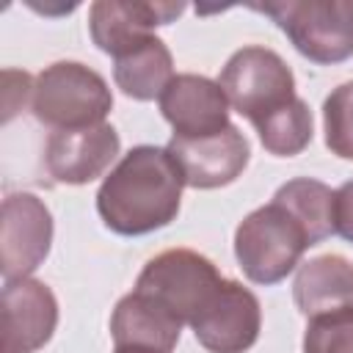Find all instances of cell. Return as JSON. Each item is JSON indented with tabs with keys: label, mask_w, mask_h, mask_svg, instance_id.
<instances>
[{
	"label": "cell",
	"mask_w": 353,
	"mask_h": 353,
	"mask_svg": "<svg viewBox=\"0 0 353 353\" xmlns=\"http://www.w3.org/2000/svg\"><path fill=\"white\" fill-rule=\"evenodd\" d=\"M334 232L353 243V179L334 190Z\"/></svg>",
	"instance_id": "22"
},
{
	"label": "cell",
	"mask_w": 353,
	"mask_h": 353,
	"mask_svg": "<svg viewBox=\"0 0 353 353\" xmlns=\"http://www.w3.org/2000/svg\"><path fill=\"white\" fill-rule=\"evenodd\" d=\"M292 295L298 312L309 320L353 306V262L339 254H323L303 262Z\"/></svg>",
	"instance_id": "15"
},
{
	"label": "cell",
	"mask_w": 353,
	"mask_h": 353,
	"mask_svg": "<svg viewBox=\"0 0 353 353\" xmlns=\"http://www.w3.org/2000/svg\"><path fill=\"white\" fill-rule=\"evenodd\" d=\"M185 11L182 3H116L99 0L91 6L88 28L99 50L113 58L130 52L152 36V28L174 22Z\"/></svg>",
	"instance_id": "13"
},
{
	"label": "cell",
	"mask_w": 353,
	"mask_h": 353,
	"mask_svg": "<svg viewBox=\"0 0 353 353\" xmlns=\"http://www.w3.org/2000/svg\"><path fill=\"white\" fill-rule=\"evenodd\" d=\"M312 245L314 240L303 221L276 199L245 215L234 232L237 262L256 284H276L287 279Z\"/></svg>",
	"instance_id": "2"
},
{
	"label": "cell",
	"mask_w": 353,
	"mask_h": 353,
	"mask_svg": "<svg viewBox=\"0 0 353 353\" xmlns=\"http://www.w3.org/2000/svg\"><path fill=\"white\" fill-rule=\"evenodd\" d=\"M30 105L33 116L58 132L102 124L113 108V97L94 69L74 61H58L36 77Z\"/></svg>",
	"instance_id": "3"
},
{
	"label": "cell",
	"mask_w": 353,
	"mask_h": 353,
	"mask_svg": "<svg viewBox=\"0 0 353 353\" xmlns=\"http://www.w3.org/2000/svg\"><path fill=\"white\" fill-rule=\"evenodd\" d=\"M196 339L210 353H245L262 328V309L251 290L223 279L190 323Z\"/></svg>",
	"instance_id": "7"
},
{
	"label": "cell",
	"mask_w": 353,
	"mask_h": 353,
	"mask_svg": "<svg viewBox=\"0 0 353 353\" xmlns=\"http://www.w3.org/2000/svg\"><path fill=\"white\" fill-rule=\"evenodd\" d=\"M182 171L168 149L135 146L105 176L97 210L119 234H146L168 226L182 201Z\"/></svg>",
	"instance_id": "1"
},
{
	"label": "cell",
	"mask_w": 353,
	"mask_h": 353,
	"mask_svg": "<svg viewBox=\"0 0 353 353\" xmlns=\"http://www.w3.org/2000/svg\"><path fill=\"white\" fill-rule=\"evenodd\" d=\"M268 14L314 63H339L353 55V3L350 0H281L254 3Z\"/></svg>",
	"instance_id": "4"
},
{
	"label": "cell",
	"mask_w": 353,
	"mask_h": 353,
	"mask_svg": "<svg viewBox=\"0 0 353 353\" xmlns=\"http://www.w3.org/2000/svg\"><path fill=\"white\" fill-rule=\"evenodd\" d=\"M273 199L281 201L287 210H292L303 221L314 245L334 232V190L328 185L309 176H298L281 185Z\"/></svg>",
	"instance_id": "17"
},
{
	"label": "cell",
	"mask_w": 353,
	"mask_h": 353,
	"mask_svg": "<svg viewBox=\"0 0 353 353\" xmlns=\"http://www.w3.org/2000/svg\"><path fill=\"white\" fill-rule=\"evenodd\" d=\"M165 149L176 160L185 185L201 190L234 182L248 165L251 154L248 141L232 124L207 138H171Z\"/></svg>",
	"instance_id": "10"
},
{
	"label": "cell",
	"mask_w": 353,
	"mask_h": 353,
	"mask_svg": "<svg viewBox=\"0 0 353 353\" xmlns=\"http://www.w3.org/2000/svg\"><path fill=\"white\" fill-rule=\"evenodd\" d=\"M58 323V303L47 284L33 279L6 281L0 298V350L33 353L44 347Z\"/></svg>",
	"instance_id": "9"
},
{
	"label": "cell",
	"mask_w": 353,
	"mask_h": 353,
	"mask_svg": "<svg viewBox=\"0 0 353 353\" xmlns=\"http://www.w3.org/2000/svg\"><path fill=\"white\" fill-rule=\"evenodd\" d=\"M256 135L262 146L276 157H292L301 154L312 141V110L303 99H292L279 113L268 116L256 124Z\"/></svg>",
	"instance_id": "18"
},
{
	"label": "cell",
	"mask_w": 353,
	"mask_h": 353,
	"mask_svg": "<svg viewBox=\"0 0 353 353\" xmlns=\"http://www.w3.org/2000/svg\"><path fill=\"white\" fill-rule=\"evenodd\" d=\"M221 281L218 268L207 256L190 248H168L143 265L135 292L152 298L182 325H190Z\"/></svg>",
	"instance_id": "6"
},
{
	"label": "cell",
	"mask_w": 353,
	"mask_h": 353,
	"mask_svg": "<svg viewBox=\"0 0 353 353\" xmlns=\"http://www.w3.org/2000/svg\"><path fill=\"white\" fill-rule=\"evenodd\" d=\"M52 243V215L33 193H8L0 221V273L6 281L28 279Z\"/></svg>",
	"instance_id": "8"
},
{
	"label": "cell",
	"mask_w": 353,
	"mask_h": 353,
	"mask_svg": "<svg viewBox=\"0 0 353 353\" xmlns=\"http://www.w3.org/2000/svg\"><path fill=\"white\" fill-rule=\"evenodd\" d=\"M325 146L342 157L353 160V80L336 85L323 102Z\"/></svg>",
	"instance_id": "19"
},
{
	"label": "cell",
	"mask_w": 353,
	"mask_h": 353,
	"mask_svg": "<svg viewBox=\"0 0 353 353\" xmlns=\"http://www.w3.org/2000/svg\"><path fill=\"white\" fill-rule=\"evenodd\" d=\"M28 97H33V83L25 72L17 69H6L3 72V119L8 121L25 102Z\"/></svg>",
	"instance_id": "21"
},
{
	"label": "cell",
	"mask_w": 353,
	"mask_h": 353,
	"mask_svg": "<svg viewBox=\"0 0 353 353\" xmlns=\"http://www.w3.org/2000/svg\"><path fill=\"white\" fill-rule=\"evenodd\" d=\"M113 353H152V350H141V347H116Z\"/></svg>",
	"instance_id": "23"
},
{
	"label": "cell",
	"mask_w": 353,
	"mask_h": 353,
	"mask_svg": "<svg viewBox=\"0 0 353 353\" xmlns=\"http://www.w3.org/2000/svg\"><path fill=\"white\" fill-rule=\"evenodd\" d=\"M174 77L176 74H174L171 52L157 36H149L143 44H138L130 52L119 55L116 66H113L116 85L127 97L141 99V102L160 99Z\"/></svg>",
	"instance_id": "16"
},
{
	"label": "cell",
	"mask_w": 353,
	"mask_h": 353,
	"mask_svg": "<svg viewBox=\"0 0 353 353\" xmlns=\"http://www.w3.org/2000/svg\"><path fill=\"white\" fill-rule=\"evenodd\" d=\"M303 353H353V306L312 317L303 334Z\"/></svg>",
	"instance_id": "20"
},
{
	"label": "cell",
	"mask_w": 353,
	"mask_h": 353,
	"mask_svg": "<svg viewBox=\"0 0 353 353\" xmlns=\"http://www.w3.org/2000/svg\"><path fill=\"white\" fill-rule=\"evenodd\" d=\"M218 85L229 105L254 127L295 99V77L290 66L279 52L256 44L237 50L226 61Z\"/></svg>",
	"instance_id": "5"
},
{
	"label": "cell",
	"mask_w": 353,
	"mask_h": 353,
	"mask_svg": "<svg viewBox=\"0 0 353 353\" xmlns=\"http://www.w3.org/2000/svg\"><path fill=\"white\" fill-rule=\"evenodd\" d=\"M182 323L141 292L124 295L110 317V336L116 347H141L152 353H174Z\"/></svg>",
	"instance_id": "14"
},
{
	"label": "cell",
	"mask_w": 353,
	"mask_h": 353,
	"mask_svg": "<svg viewBox=\"0 0 353 353\" xmlns=\"http://www.w3.org/2000/svg\"><path fill=\"white\" fill-rule=\"evenodd\" d=\"M160 110L174 127V138H207L229 127L223 88L201 74H176L160 97Z\"/></svg>",
	"instance_id": "12"
},
{
	"label": "cell",
	"mask_w": 353,
	"mask_h": 353,
	"mask_svg": "<svg viewBox=\"0 0 353 353\" xmlns=\"http://www.w3.org/2000/svg\"><path fill=\"white\" fill-rule=\"evenodd\" d=\"M119 132L110 124L58 130L44 149V168L55 182L85 185L102 176L119 154Z\"/></svg>",
	"instance_id": "11"
}]
</instances>
